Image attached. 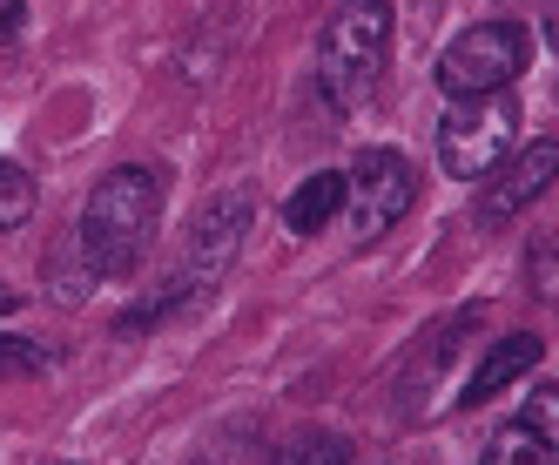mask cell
Masks as SVG:
<instances>
[{
  "label": "cell",
  "mask_w": 559,
  "mask_h": 465,
  "mask_svg": "<svg viewBox=\"0 0 559 465\" xmlns=\"http://www.w3.org/2000/svg\"><path fill=\"white\" fill-rule=\"evenodd\" d=\"M14 310H21V290H14V284H0V318H14Z\"/></svg>",
  "instance_id": "ac0fdd59"
},
{
  "label": "cell",
  "mask_w": 559,
  "mask_h": 465,
  "mask_svg": "<svg viewBox=\"0 0 559 465\" xmlns=\"http://www.w3.org/2000/svg\"><path fill=\"white\" fill-rule=\"evenodd\" d=\"M344 196H350V182L337 176V169H317V176H304L290 196H284V229L290 237H317L337 210H344Z\"/></svg>",
  "instance_id": "30bf717a"
},
{
  "label": "cell",
  "mask_w": 559,
  "mask_h": 465,
  "mask_svg": "<svg viewBox=\"0 0 559 465\" xmlns=\"http://www.w3.org/2000/svg\"><path fill=\"white\" fill-rule=\"evenodd\" d=\"M250 223H257V196H250V189H223V196L195 216L189 243H182V263H176V277L163 284V297L142 303V310H122V318H115V331L135 337V331H148V324H163L169 310H189V303L216 297V284L236 270V257H243V243H250Z\"/></svg>",
  "instance_id": "7a4b0ae2"
},
{
  "label": "cell",
  "mask_w": 559,
  "mask_h": 465,
  "mask_svg": "<svg viewBox=\"0 0 559 465\" xmlns=\"http://www.w3.org/2000/svg\"><path fill=\"white\" fill-rule=\"evenodd\" d=\"M533 61V27L526 21H478L459 41L438 55V88L452 102H478V95H506Z\"/></svg>",
  "instance_id": "277c9868"
},
{
  "label": "cell",
  "mask_w": 559,
  "mask_h": 465,
  "mask_svg": "<svg viewBox=\"0 0 559 465\" xmlns=\"http://www.w3.org/2000/svg\"><path fill=\"white\" fill-rule=\"evenodd\" d=\"M546 41H552V55H559V0H552V14H546Z\"/></svg>",
  "instance_id": "d6986e66"
},
{
  "label": "cell",
  "mask_w": 559,
  "mask_h": 465,
  "mask_svg": "<svg viewBox=\"0 0 559 465\" xmlns=\"http://www.w3.org/2000/svg\"><path fill=\"white\" fill-rule=\"evenodd\" d=\"M34 196H41V189H34V176H27L21 163H8V155H0V237H8V229H21V223L34 216Z\"/></svg>",
  "instance_id": "4fadbf2b"
},
{
  "label": "cell",
  "mask_w": 559,
  "mask_h": 465,
  "mask_svg": "<svg viewBox=\"0 0 559 465\" xmlns=\"http://www.w3.org/2000/svg\"><path fill=\"white\" fill-rule=\"evenodd\" d=\"M21 21H27V0H0V48L21 34Z\"/></svg>",
  "instance_id": "e0dca14e"
},
{
  "label": "cell",
  "mask_w": 559,
  "mask_h": 465,
  "mask_svg": "<svg viewBox=\"0 0 559 465\" xmlns=\"http://www.w3.org/2000/svg\"><path fill=\"white\" fill-rule=\"evenodd\" d=\"M41 344H27V337H0V378H41Z\"/></svg>",
  "instance_id": "5bb4252c"
},
{
  "label": "cell",
  "mask_w": 559,
  "mask_h": 465,
  "mask_svg": "<svg viewBox=\"0 0 559 465\" xmlns=\"http://www.w3.org/2000/svg\"><path fill=\"white\" fill-rule=\"evenodd\" d=\"M512 148H519V108H512V95L452 102V115L438 122V163H445V176H459V182L492 176Z\"/></svg>",
  "instance_id": "5b68a950"
},
{
  "label": "cell",
  "mask_w": 559,
  "mask_h": 465,
  "mask_svg": "<svg viewBox=\"0 0 559 465\" xmlns=\"http://www.w3.org/2000/svg\"><path fill=\"white\" fill-rule=\"evenodd\" d=\"M533 365H539V337H533V331H512V337H499L492 351L478 358V371L465 378V392H459V405H465V412H478V405H492V398L506 392V384H519V378H526Z\"/></svg>",
  "instance_id": "9c48e42d"
},
{
  "label": "cell",
  "mask_w": 559,
  "mask_h": 465,
  "mask_svg": "<svg viewBox=\"0 0 559 465\" xmlns=\"http://www.w3.org/2000/svg\"><path fill=\"white\" fill-rule=\"evenodd\" d=\"M155 223H163V176L142 169V163H122L88 189L82 223H74V257L88 263L95 284L129 277L155 243Z\"/></svg>",
  "instance_id": "6da1fadb"
},
{
  "label": "cell",
  "mask_w": 559,
  "mask_h": 465,
  "mask_svg": "<svg viewBox=\"0 0 559 465\" xmlns=\"http://www.w3.org/2000/svg\"><path fill=\"white\" fill-rule=\"evenodd\" d=\"M55 465H68V458H55Z\"/></svg>",
  "instance_id": "ffe728a7"
},
{
  "label": "cell",
  "mask_w": 559,
  "mask_h": 465,
  "mask_svg": "<svg viewBox=\"0 0 559 465\" xmlns=\"http://www.w3.org/2000/svg\"><path fill=\"white\" fill-rule=\"evenodd\" d=\"M552 176H559V142H552V135L519 142L506 163L492 169L486 196H478V223L499 229V223H512V216H526V210L546 196V189H552Z\"/></svg>",
  "instance_id": "52a82bcc"
},
{
  "label": "cell",
  "mask_w": 559,
  "mask_h": 465,
  "mask_svg": "<svg viewBox=\"0 0 559 465\" xmlns=\"http://www.w3.org/2000/svg\"><path fill=\"white\" fill-rule=\"evenodd\" d=\"M533 290H539V297H559V243H546V250H539V270H533Z\"/></svg>",
  "instance_id": "2e32d148"
},
{
  "label": "cell",
  "mask_w": 559,
  "mask_h": 465,
  "mask_svg": "<svg viewBox=\"0 0 559 465\" xmlns=\"http://www.w3.org/2000/svg\"><path fill=\"white\" fill-rule=\"evenodd\" d=\"M519 418H526L533 432H546V439L559 445V384H539V392L526 398V412H519Z\"/></svg>",
  "instance_id": "9a60e30c"
},
{
  "label": "cell",
  "mask_w": 559,
  "mask_h": 465,
  "mask_svg": "<svg viewBox=\"0 0 559 465\" xmlns=\"http://www.w3.org/2000/svg\"><path fill=\"white\" fill-rule=\"evenodd\" d=\"M478 324H486V303H465V310H452V318H445V324H438V331L418 344V351H412V365L397 371V412H405V418H425V398H431L438 371L452 365V351H459V344H465Z\"/></svg>",
  "instance_id": "ba28073f"
},
{
  "label": "cell",
  "mask_w": 559,
  "mask_h": 465,
  "mask_svg": "<svg viewBox=\"0 0 559 465\" xmlns=\"http://www.w3.org/2000/svg\"><path fill=\"white\" fill-rule=\"evenodd\" d=\"M270 465H350V439L344 432H297L270 452Z\"/></svg>",
  "instance_id": "7c38bea8"
},
{
  "label": "cell",
  "mask_w": 559,
  "mask_h": 465,
  "mask_svg": "<svg viewBox=\"0 0 559 465\" xmlns=\"http://www.w3.org/2000/svg\"><path fill=\"white\" fill-rule=\"evenodd\" d=\"M486 465H559V445L546 432H533L526 418H506L486 445Z\"/></svg>",
  "instance_id": "8fae6325"
},
{
  "label": "cell",
  "mask_w": 559,
  "mask_h": 465,
  "mask_svg": "<svg viewBox=\"0 0 559 465\" xmlns=\"http://www.w3.org/2000/svg\"><path fill=\"white\" fill-rule=\"evenodd\" d=\"M391 68V0H344L317 41V88L337 115L365 108Z\"/></svg>",
  "instance_id": "3957f363"
},
{
  "label": "cell",
  "mask_w": 559,
  "mask_h": 465,
  "mask_svg": "<svg viewBox=\"0 0 559 465\" xmlns=\"http://www.w3.org/2000/svg\"><path fill=\"white\" fill-rule=\"evenodd\" d=\"M344 182H350L344 210H350V237L357 243L391 237V229L412 216V203H418V176H412V163L397 148H365Z\"/></svg>",
  "instance_id": "8992f818"
}]
</instances>
